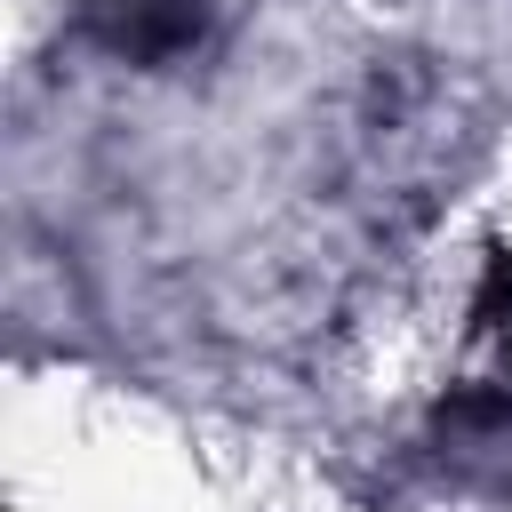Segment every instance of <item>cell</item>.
<instances>
[{"label":"cell","mask_w":512,"mask_h":512,"mask_svg":"<svg viewBox=\"0 0 512 512\" xmlns=\"http://www.w3.org/2000/svg\"><path fill=\"white\" fill-rule=\"evenodd\" d=\"M88 32L136 64H160L200 40V0H80Z\"/></svg>","instance_id":"cell-1"},{"label":"cell","mask_w":512,"mask_h":512,"mask_svg":"<svg viewBox=\"0 0 512 512\" xmlns=\"http://www.w3.org/2000/svg\"><path fill=\"white\" fill-rule=\"evenodd\" d=\"M440 424L448 432H504L512 424V392L496 384V392H448L440 400Z\"/></svg>","instance_id":"cell-2"},{"label":"cell","mask_w":512,"mask_h":512,"mask_svg":"<svg viewBox=\"0 0 512 512\" xmlns=\"http://www.w3.org/2000/svg\"><path fill=\"white\" fill-rule=\"evenodd\" d=\"M472 320L480 328H512V256H488V280L472 296Z\"/></svg>","instance_id":"cell-3"}]
</instances>
